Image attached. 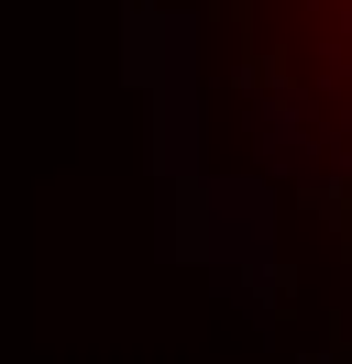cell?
<instances>
[{"label": "cell", "mask_w": 352, "mask_h": 364, "mask_svg": "<svg viewBox=\"0 0 352 364\" xmlns=\"http://www.w3.org/2000/svg\"><path fill=\"white\" fill-rule=\"evenodd\" d=\"M253 155L275 166V177H297V166H308V100L286 89L275 67H253Z\"/></svg>", "instance_id": "obj_1"}]
</instances>
